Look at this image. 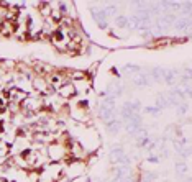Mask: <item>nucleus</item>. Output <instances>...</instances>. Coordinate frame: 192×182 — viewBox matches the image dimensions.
<instances>
[{
    "label": "nucleus",
    "instance_id": "nucleus-19",
    "mask_svg": "<svg viewBox=\"0 0 192 182\" xmlns=\"http://www.w3.org/2000/svg\"><path fill=\"white\" fill-rule=\"evenodd\" d=\"M176 171H177L179 174H184V172H187V166H185V164L177 162V164H176Z\"/></svg>",
    "mask_w": 192,
    "mask_h": 182
},
{
    "label": "nucleus",
    "instance_id": "nucleus-5",
    "mask_svg": "<svg viewBox=\"0 0 192 182\" xmlns=\"http://www.w3.org/2000/svg\"><path fill=\"white\" fill-rule=\"evenodd\" d=\"M59 94L62 95V97L69 99V97H72V95L75 94V89L72 87L71 84H66V85H61V87H59Z\"/></svg>",
    "mask_w": 192,
    "mask_h": 182
},
{
    "label": "nucleus",
    "instance_id": "nucleus-1",
    "mask_svg": "<svg viewBox=\"0 0 192 182\" xmlns=\"http://www.w3.org/2000/svg\"><path fill=\"white\" fill-rule=\"evenodd\" d=\"M90 13H92V16H94V20L97 21L98 28H103V30H105V28H107V15H105V10H103V8H92Z\"/></svg>",
    "mask_w": 192,
    "mask_h": 182
},
{
    "label": "nucleus",
    "instance_id": "nucleus-2",
    "mask_svg": "<svg viewBox=\"0 0 192 182\" xmlns=\"http://www.w3.org/2000/svg\"><path fill=\"white\" fill-rule=\"evenodd\" d=\"M166 99L167 102H169V105H181L182 104V90H179V89H172L169 90V92L166 94Z\"/></svg>",
    "mask_w": 192,
    "mask_h": 182
},
{
    "label": "nucleus",
    "instance_id": "nucleus-20",
    "mask_svg": "<svg viewBox=\"0 0 192 182\" xmlns=\"http://www.w3.org/2000/svg\"><path fill=\"white\" fill-rule=\"evenodd\" d=\"M144 112L149 113V115H159V110L156 109V107H146V109H144Z\"/></svg>",
    "mask_w": 192,
    "mask_h": 182
},
{
    "label": "nucleus",
    "instance_id": "nucleus-21",
    "mask_svg": "<svg viewBox=\"0 0 192 182\" xmlns=\"http://www.w3.org/2000/svg\"><path fill=\"white\" fill-rule=\"evenodd\" d=\"M115 12H117V5H108V8L105 10V15H115Z\"/></svg>",
    "mask_w": 192,
    "mask_h": 182
},
{
    "label": "nucleus",
    "instance_id": "nucleus-13",
    "mask_svg": "<svg viewBox=\"0 0 192 182\" xmlns=\"http://www.w3.org/2000/svg\"><path fill=\"white\" fill-rule=\"evenodd\" d=\"M121 154H125V151H123V148H121V146H115V148H112V151H110V158H112V161L118 159Z\"/></svg>",
    "mask_w": 192,
    "mask_h": 182
},
{
    "label": "nucleus",
    "instance_id": "nucleus-8",
    "mask_svg": "<svg viewBox=\"0 0 192 182\" xmlns=\"http://www.w3.org/2000/svg\"><path fill=\"white\" fill-rule=\"evenodd\" d=\"M121 92H123V90H121L120 85H117V84H110V85H108V94H110V99H113V100H115V97H120Z\"/></svg>",
    "mask_w": 192,
    "mask_h": 182
},
{
    "label": "nucleus",
    "instance_id": "nucleus-23",
    "mask_svg": "<svg viewBox=\"0 0 192 182\" xmlns=\"http://www.w3.org/2000/svg\"><path fill=\"white\" fill-rule=\"evenodd\" d=\"M34 87H39V90H44L46 85H44V82H41V81H34Z\"/></svg>",
    "mask_w": 192,
    "mask_h": 182
},
{
    "label": "nucleus",
    "instance_id": "nucleus-9",
    "mask_svg": "<svg viewBox=\"0 0 192 182\" xmlns=\"http://www.w3.org/2000/svg\"><path fill=\"white\" fill-rule=\"evenodd\" d=\"M115 25H117L118 28H130V18H128V16L120 15V16L115 18Z\"/></svg>",
    "mask_w": 192,
    "mask_h": 182
},
{
    "label": "nucleus",
    "instance_id": "nucleus-26",
    "mask_svg": "<svg viewBox=\"0 0 192 182\" xmlns=\"http://www.w3.org/2000/svg\"><path fill=\"white\" fill-rule=\"evenodd\" d=\"M87 182H92V180H90V179H89V180H87Z\"/></svg>",
    "mask_w": 192,
    "mask_h": 182
},
{
    "label": "nucleus",
    "instance_id": "nucleus-15",
    "mask_svg": "<svg viewBox=\"0 0 192 182\" xmlns=\"http://www.w3.org/2000/svg\"><path fill=\"white\" fill-rule=\"evenodd\" d=\"M113 162L118 164V166H128V164H130V158H128V154H121L118 159H115Z\"/></svg>",
    "mask_w": 192,
    "mask_h": 182
},
{
    "label": "nucleus",
    "instance_id": "nucleus-10",
    "mask_svg": "<svg viewBox=\"0 0 192 182\" xmlns=\"http://www.w3.org/2000/svg\"><path fill=\"white\" fill-rule=\"evenodd\" d=\"M176 79H177V71H176V69L166 71V74H164V82H167V84H174V82H176Z\"/></svg>",
    "mask_w": 192,
    "mask_h": 182
},
{
    "label": "nucleus",
    "instance_id": "nucleus-4",
    "mask_svg": "<svg viewBox=\"0 0 192 182\" xmlns=\"http://www.w3.org/2000/svg\"><path fill=\"white\" fill-rule=\"evenodd\" d=\"M100 118L105 123L115 120V110H112V109H100Z\"/></svg>",
    "mask_w": 192,
    "mask_h": 182
},
{
    "label": "nucleus",
    "instance_id": "nucleus-22",
    "mask_svg": "<svg viewBox=\"0 0 192 182\" xmlns=\"http://www.w3.org/2000/svg\"><path fill=\"white\" fill-rule=\"evenodd\" d=\"M185 112H187V105H177V113H179V115H184V113Z\"/></svg>",
    "mask_w": 192,
    "mask_h": 182
},
{
    "label": "nucleus",
    "instance_id": "nucleus-3",
    "mask_svg": "<svg viewBox=\"0 0 192 182\" xmlns=\"http://www.w3.org/2000/svg\"><path fill=\"white\" fill-rule=\"evenodd\" d=\"M133 84H135L136 87H148L151 82H149L148 76H144V74H136V76L133 77Z\"/></svg>",
    "mask_w": 192,
    "mask_h": 182
},
{
    "label": "nucleus",
    "instance_id": "nucleus-17",
    "mask_svg": "<svg viewBox=\"0 0 192 182\" xmlns=\"http://www.w3.org/2000/svg\"><path fill=\"white\" fill-rule=\"evenodd\" d=\"M100 109H112V110H115V100L113 99L103 100L102 104H100Z\"/></svg>",
    "mask_w": 192,
    "mask_h": 182
},
{
    "label": "nucleus",
    "instance_id": "nucleus-12",
    "mask_svg": "<svg viewBox=\"0 0 192 182\" xmlns=\"http://www.w3.org/2000/svg\"><path fill=\"white\" fill-rule=\"evenodd\" d=\"M107 127H108V133H112V135L115 133V135H117L120 131V128H121V123L118 120H112V122L107 123Z\"/></svg>",
    "mask_w": 192,
    "mask_h": 182
},
{
    "label": "nucleus",
    "instance_id": "nucleus-16",
    "mask_svg": "<svg viewBox=\"0 0 192 182\" xmlns=\"http://www.w3.org/2000/svg\"><path fill=\"white\" fill-rule=\"evenodd\" d=\"M123 71L128 72V74H138L141 69H139V66H135V64H126V66H123Z\"/></svg>",
    "mask_w": 192,
    "mask_h": 182
},
{
    "label": "nucleus",
    "instance_id": "nucleus-11",
    "mask_svg": "<svg viewBox=\"0 0 192 182\" xmlns=\"http://www.w3.org/2000/svg\"><path fill=\"white\" fill-rule=\"evenodd\" d=\"M125 107L128 110H130L131 113H138V112H141V104H139L138 100H133V102H126Z\"/></svg>",
    "mask_w": 192,
    "mask_h": 182
},
{
    "label": "nucleus",
    "instance_id": "nucleus-14",
    "mask_svg": "<svg viewBox=\"0 0 192 182\" xmlns=\"http://www.w3.org/2000/svg\"><path fill=\"white\" fill-rule=\"evenodd\" d=\"M189 26H190V20L189 18H179V20H176V28H177V30H184V28H187V30H189Z\"/></svg>",
    "mask_w": 192,
    "mask_h": 182
},
{
    "label": "nucleus",
    "instance_id": "nucleus-6",
    "mask_svg": "<svg viewBox=\"0 0 192 182\" xmlns=\"http://www.w3.org/2000/svg\"><path fill=\"white\" fill-rule=\"evenodd\" d=\"M164 74H166L164 67H154V69L151 71V77H153L156 82H161V81H164Z\"/></svg>",
    "mask_w": 192,
    "mask_h": 182
},
{
    "label": "nucleus",
    "instance_id": "nucleus-7",
    "mask_svg": "<svg viewBox=\"0 0 192 182\" xmlns=\"http://www.w3.org/2000/svg\"><path fill=\"white\" fill-rule=\"evenodd\" d=\"M156 109H158L159 112L161 110H164V109H167V107H169V102H167V99H166V95H158V97H156Z\"/></svg>",
    "mask_w": 192,
    "mask_h": 182
},
{
    "label": "nucleus",
    "instance_id": "nucleus-25",
    "mask_svg": "<svg viewBox=\"0 0 192 182\" xmlns=\"http://www.w3.org/2000/svg\"><path fill=\"white\" fill-rule=\"evenodd\" d=\"M51 82H59V77H57V76H53V79H51Z\"/></svg>",
    "mask_w": 192,
    "mask_h": 182
},
{
    "label": "nucleus",
    "instance_id": "nucleus-18",
    "mask_svg": "<svg viewBox=\"0 0 192 182\" xmlns=\"http://www.w3.org/2000/svg\"><path fill=\"white\" fill-rule=\"evenodd\" d=\"M156 179H158V174H156V172H146V174H144L143 182H154Z\"/></svg>",
    "mask_w": 192,
    "mask_h": 182
},
{
    "label": "nucleus",
    "instance_id": "nucleus-24",
    "mask_svg": "<svg viewBox=\"0 0 192 182\" xmlns=\"http://www.w3.org/2000/svg\"><path fill=\"white\" fill-rule=\"evenodd\" d=\"M148 161H149V162H158V161H159V158H158V156H149V158H148Z\"/></svg>",
    "mask_w": 192,
    "mask_h": 182
}]
</instances>
